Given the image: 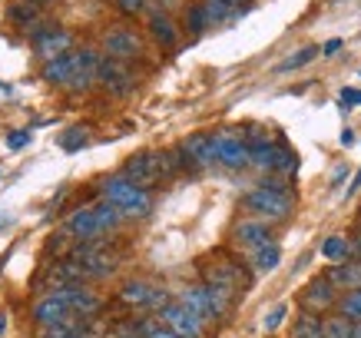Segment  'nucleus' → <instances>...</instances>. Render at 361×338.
<instances>
[{
    "instance_id": "nucleus-9",
    "label": "nucleus",
    "mask_w": 361,
    "mask_h": 338,
    "mask_svg": "<svg viewBox=\"0 0 361 338\" xmlns=\"http://www.w3.org/2000/svg\"><path fill=\"white\" fill-rule=\"evenodd\" d=\"M123 176L130 179V183L142 186V189H153L163 176V166H159V153H149V150H142V153H133L123 166Z\"/></svg>"
},
{
    "instance_id": "nucleus-19",
    "label": "nucleus",
    "mask_w": 361,
    "mask_h": 338,
    "mask_svg": "<svg viewBox=\"0 0 361 338\" xmlns=\"http://www.w3.org/2000/svg\"><path fill=\"white\" fill-rule=\"evenodd\" d=\"M73 66H77V50H70V54L44 64V73H40V77H44L47 83H60V87H66L70 77H73Z\"/></svg>"
},
{
    "instance_id": "nucleus-28",
    "label": "nucleus",
    "mask_w": 361,
    "mask_h": 338,
    "mask_svg": "<svg viewBox=\"0 0 361 338\" xmlns=\"http://www.w3.org/2000/svg\"><path fill=\"white\" fill-rule=\"evenodd\" d=\"M272 173H282V176H295L298 173V156L285 146V143H279V153H275V169Z\"/></svg>"
},
{
    "instance_id": "nucleus-18",
    "label": "nucleus",
    "mask_w": 361,
    "mask_h": 338,
    "mask_svg": "<svg viewBox=\"0 0 361 338\" xmlns=\"http://www.w3.org/2000/svg\"><path fill=\"white\" fill-rule=\"evenodd\" d=\"M40 338H99V328L93 325V318H73V322H63V325L44 328Z\"/></svg>"
},
{
    "instance_id": "nucleus-3",
    "label": "nucleus",
    "mask_w": 361,
    "mask_h": 338,
    "mask_svg": "<svg viewBox=\"0 0 361 338\" xmlns=\"http://www.w3.org/2000/svg\"><path fill=\"white\" fill-rule=\"evenodd\" d=\"M99 196H103V203L120 209L126 219H142V216H149V209H153L149 189L130 183L126 176H110L106 183L99 186Z\"/></svg>"
},
{
    "instance_id": "nucleus-38",
    "label": "nucleus",
    "mask_w": 361,
    "mask_h": 338,
    "mask_svg": "<svg viewBox=\"0 0 361 338\" xmlns=\"http://www.w3.org/2000/svg\"><path fill=\"white\" fill-rule=\"evenodd\" d=\"M351 252L361 259V226H358V232H355V239H351Z\"/></svg>"
},
{
    "instance_id": "nucleus-8",
    "label": "nucleus",
    "mask_w": 361,
    "mask_h": 338,
    "mask_svg": "<svg viewBox=\"0 0 361 338\" xmlns=\"http://www.w3.org/2000/svg\"><path fill=\"white\" fill-rule=\"evenodd\" d=\"M159 322H163L169 332H176L179 338H206V322L199 315H192L183 302H169V306L159 312Z\"/></svg>"
},
{
    "instance_id": "nucleus-6",
    "label": "nucleus",
    "mask_w": 361,
    "mask_h": 338,
    "mask_svg": "<svg viewBox=\"0 0 361 338\" xmlns=\"http://www.w3.org/2000/svg\"><path fill=\"white\" fill-rule=\"evenodd\" d=\"M120 302L126 308H140V312H163L169 306V295H166V289H159L153 282L133 279L120 289Z\"/></svg>"
},
{
    "instance_id": "nucleus-44",
    "label": "nucleus",
    "mask_w": 361,
    "mask_h": 338,
    "mask_svg": "<svg viewBox=\"0 0 361 338\" xmlns=\"http://www.w3.org/2000/svg\"><path fill=\"white\" fill-rule=\"evenodd\" d=\"M355 338H361V322H355Z\"/></svg>"
},
{
    "instance_id": "nucleus-22",
    "label": "nucleus",
    "mask_w": 361,
    "mask_h": 338,
    "mask_svg": "<svg viewBox=\"0 0 361 338\" xmlns=\"http://www.w3.org/2000/svg\"><path fill=\"white\" fill-rule=\"evenodd\" d=\"M292 338H325V318L302 312L295 318V325H292Z\"/></svg>"
},
{
    "instance_id": "nucleus-13",
    "label": "nucleus",
    "mask_w": 361,
    "mask_h": 338,
    "mask_svg": "<svg viewBox=\"0 0 361 338\" xmlns=\"http://www.w3.org/2000/svg\"><path fill=\"white\" fill-rule=\"evenodd\" d=\"M232 242L239 246V249H245L249 255H255L259 249H265L272 239V226L269 222H262V219H242L239 226L232 229Z\"/></svg>"
},
{
    "instance_id": "nucleus-2",
    "label": "nucleus",
    "mask_w": 361,
    "mask_h": 338,
    "mask_svg": "<svg viewBox=\"0 0 361 338\" xmlns=\"http://www.w3.org/2000/svg\"><path fill=\"white\" fill-rule=\"evenodd\" d=\"M123 219L126 216H123L116 206H110V203H97V206L70 212V216H66V232L80 242H93V239H99V236L113 232Z\"/></svg>"
},
{
    "instance_id": "nucleus-43",
    "label": "nucleus",
    "mask_w": 361,
    "mask_h": 338,
    "mask_svg": "<svg viewBox=\"0 0 361 338\" xmlns=\"http://www.w3.org/2000/svg\"><path fill=\"white\" fill-rule=\"evenodd\" d=\"M33 7H47V4H50V0H30Z\"/></svg>"
},
{
    "instance_id": "nucleus-25",
    "label": "nucleus",
    "mask_w": 361,
    "mask_h": 338,
    "mask_svg": "<svg viewBox=\"0 0 361 338\" xmlns=\"http://www.w3.org/2000/svg\"><path fill=\"white\" fill-rule=\"evenodd\" d=\"M318 54H322V47H302V50H295L288 60H282V64H279V73H292V70H298V66L312 64Z\"/></svg>"
},
{
    "instance_id": "nucleus-7",
    "label": "nucleus",
    "mask_w": 361,
    "mask_h": 338,
    "mask_svg": "<svg viewBox=\"0 0 361 338\" xmlns=\"http://www.w3.org/2000/svg\"><path fill=\"white\" fill-rule=\"evenodd\" d=\"M99 44H103V54L110 56V60H120V64H133L142 54L140 33L130 30V27H110V30H103Z\"/></svg>"
},
{
    "instance_id": "nucleus-30",
    "label": "nucleus",
    "mask_w": 361,
    "mask_h": 338,
    "mask_svg": "<svg viewBox=\"0 0 361 338\" xmlns=\"http://www.w3.org/2000/svg\"><path fill=\"white\" fill-rule=\"evenodd\" d=\"M87 136H90V130L73 126V130H66L63 136H60V146H63L66 153H77V150H83V146H87Z\"/></svg>"
},
{
    "instance_id": "nucleus-41",
    "label": "nucleus",
    "mask_w": 361,
    "mask_h": 338,
    "mask_svg": "<svg viewBox=\"0 0 361 338\" xmlns=\"http://www.w3.org/2000/svg\"><path fill=\"white\" fill-rule=\"evenodd\" d=\"M351 143H355V133L345 130V133H341V146H351Z\"/></svg>"
},
{
    "instance_id": "nucleus-23",
    "label": "nucleus",
    "mask_w": 361,
    "mask_h": 338,
    "mask_svg": "<svg viewBox=\"0 0 361 338\" xmlns=\"http://www.w3.org/2000/svg\"><path fill=\"white\" fill-rule=\"evenodd\" d=\"M279 262H282V246H279V242H269L265 249H259L252 255V269H255V272H272V269H279Z\"/></svg>"
},
{
    "instance_id": "nucleus-15",
    "label": "nucleus",
    "mask_w": 361,
    "mask_h": 338,
    "mask_svg": "<svg viewBox=\"0 0 361 338\" xmlns=\"http://www.w3.org/2000/svg\"><path fill=\"white\" fill-rule=\"evenodd\" d=\"M179 150L186 156L189 169H206V166L216 163V136H209V133H196V136L183 140Z\"/></svg>"
},
{
    "instance_id": "nucleus-26",
    "label": "nucleus",
    "mask_w": 361,
    "mask_h": 338,
    "mask_svg": "<svg viewBox=\"0 0 361 338\" xmlns=\"http://www.w3.org/2000/svg\"><path fill=\"white\" fill-rule=\"evenodd\" d=\"M338 315L351 318V322H361V289L341 292V298H338Z\"/></svg>"
},
{
    "instance_id": "nucleus-32",
    "label": "nucleus",
    "mask_w": 361,
    "mask_h": 338,
    "mask_svg": "<svg viewBox=\"0 0 361 338\" xmlns=\"http://www.w3.org/2000/svg\"><path fill=\"white\" fill-rule=\"evenodd\" d=\"M285 315H288V306H285V302H279V306H275L272 312L265 315V322H262V325H265V332H275V328H279V325H282V322H285Z\"/></svg>"
},
{
    "instance_id": "nucleus-27",
    "label": "nucleus",
    "mask_w": 361,
    "mask_h": 338,
    "mask_svg": "<svg viewBox=\"0 0 361 338\" xmlns=\"http://www.w3.org/2000/svg\"><path fill=\"white\" fill-rule=\"evenodd\" d=\"M325 338H355V322L345 315L325 318Z\"/></svg>"
},
{
    "instance_id": "nucleus-31",
    "label": "nucleus",
    "mask_w": 361,
    "mask_h": 338,
    "mask_svg": "<svg viewBox=\"0 0 361 338\" xmlns=\"http://www.w3.org/2000/svg\"><path fill=\"white\" fill-rule=\"evenodd\" d=\"M140 328H142V335H146V338H179L176 332H169L159 318H142Z\"/></svg>"
},
{
    "instance_id": "nucleus-16",
    "label": "nucleus",
    "mask_w": 361,
    "mask_h": 338,
    "mask_svg": "<svg viewBox=\"0 0 361 338\" xmlns=\"http://www.w3.org/2000/svg\"><path fill=\"white\" fill-rule=\"evenodd\" d=\"M179 302H183L192 315L202 318L206 325H219V312H216V306H212V295H209L206 285H189V289H183Z\"/></svg>"
},
{
    "instance_id": "nucleus-37",
    "label": "nucleus",
    "mask_w": 361,
    "mask_h": 338,
    "mask_svg": "<svg viewBox=\"0 0 361 338\" xmlns=\"http://www.w3.org/2000/svg\"><path fill=\"white\" fill-rule=\"evenodd\" d=\"M341 47H345V44H341V40H329V44L322 47V54H325V56H331V54H338Z\"/></svg>"
},
{
    "instance_id": "nucleus-12",
    "label": "nucleus",
    "mask_w": 361,
    "mask_h": 338,
    "mask_svg": "<svg viewBox=\"0 0 361 338\" xmlns=\"http://www.w3.org/2000/svg\"><path fill=\"white\" fill-rule=\"evenodd\" d=\"M216 163L226 169H245L252 166V146L232 133H219L216 136Z\"/></svg>"
},
{
    "instance_id": "nucleus-24",
    "label": "nucleus",
    "mask_w": 361,
    "mask_h": 338,
    "mask_svg": "<svg viewBox=\"0 0 361 338\" xmlns=\"http://www.w3.org/2000/svg\"><path fill=\"white\" fill-rule=\"evenodd\" d=\"M322 255L329 262H335V265H341L351 255V242L345 236H329V239L322 242Z\"/></svg>"
},
{
    "instance_id": "nucleus-11",
    "label": "nucleus",
    "mask_w": 361,
    "mask_h": 338,
    "mask_svg": "<svg viewBox=\"0 0 361 338\" xmlns=\"http://www.w3.org/2000/svg\"><path fill=\"white\" fill-rule=\"evenodd\" d=\"M33 322L40 328H50V325H63V322H73V312L66 306V295L63 289H54L50 295H44L37 306H33Z\"/></svg>"
},
{
    "instance_id": "nucleus-40",
    "label": "nucleus",
    "mask_w": 361,
    "mask_h": 338,
    "mask_svg": "<svg viewBox=\"0 0 361 338\" xmlns=\"http://www.w3.org/2000/svg\"><path fill=\"white\" fill-rule=\"evenodd\" d=\"M345 176H348V169H345V166H338V169H335V176H331V186H338Z\"/></svg>"
},
{
    "instance_id": "nucleus-42",
    "label": "nucleus",
    "mask_w": 361,
    "mask_h": 338,
    "mask_svg": "<svg viewBox=\"0 0 361 338\" xmlns=\"http://www.w3.org/2000/svg\"><path fill=\"white\" fill-rule=\"evenodd\" d=\"M7 332V315H0V335Z\"/></svg>"
},
{
    "instance_id": "nucleus-36",
    "label": "nucleus",
    "mask_w": 361,
    "mask_h": 338,
    "mask_svg": "<svg viewBox=\"0 0 361 338\" xmlns=\"http://www.w3.org/2000/svg\"><path fill=\"white\" fill-rule=\"evenodd\" d=\"M27 143H30V130H13L11 136H7V146H11V150H23Z\"/></svg>"
},
{
    "instance_id": "nucleus-33",
    "label": "nucleus",
    "mask_w": 361,
    "mask_h": 338,
    "mask_svg": "<svg viewBox=\"0 0 361 338\" xmlns=\"http://www.w3.org/2000/svg\"><path fill=\"white\" fill-rule=\"evenodd\" d=\"M11 20L23 23V27L30 30V20H33V4H13V7H11Z\"/></svg>"
},
{
    "instance_id": "nucleus-21",
    "label": "nucleus",
    "mask_w": 361,
    "mask_h": 338,
    "mask_svg": "<svg viewBox=\"0 0 361 338\" xmlns=\"http://www.w3.org/2000/svg\"><path fill=\"white\" fill-rule=\"evenodd\" d=\"M209 13V27L212 23H229L245 11V0H202Z\"/></svg>"
},
{
    "instance_id": "nucleus-4",
    "label": "nucleus",
    "mask_w": 361,
    "mask_h": 338,
    "mask_svg": "<svg viewBox=\"0 0 361 338\" xmlns=\"http://www.w3.org/2000/svg\"><path fill=\"white\" fill-rule=\"evenodd\" d=\"M202 285H219V289H229V292H245L252 285V275L245 269V262L235 259L232 252L219 249L202 262Z\"/></svg>"
},
{
    "instance_id": "nucleus-20",
    "label": "nucleus",
    "mask_w": 361,
    "mask_h": 338,
    "mask_svg": "<svg viewBox=\"0 0 361 338\" xmlns=\"http://www.w3.org/2000/svg\"><path fill=\"white\" fill-rule=\"evenodd\" d=\"M149 37H153L163 50H173V47L179 44V30H176L173 17H166V13H153V17H149Z\"/></svg>"
},
{
    "instance_id": "nucleus-10",
    "label": "nucleus",
    "mask_w": 361,
    "mask_h": 338,
    "mask_svg": "<svg viewBox=\"0 0 361 338\" xmlns=\"http://www.w3.org/2000/svg\"><path fill=\"white\" fill-rule=\"evenodd\" d=\"M33 50L44 64H50V60L73 50V37L63 27H40V30H33Z\"/></svg>"
},
{
    "instance_id": "nucleus-17",
    "label": "nucleus",
    "mask_w": 361,
    "mask_h": 338,
    "mask_svg": "<svg viewBox=\"0 0 361 338\" xmlns=\"http://www.w3.org/2000/svg\"><path fill=\"white\" fill-rule=\"evenodd\" d=\"M99 64H103V56L97 50H77V66H73V77L66 87L70 90H87L99 73Z\"/></svg>"
},
{
    "instance_id": "nucleus-45",
    "label": "nucleus",
    "mask_w": 361,
    "mask_h": 338,
    "mask_svg": "<svg viewBox=\"0 0 361 338\" xmlns=\"http://www.w3.org/2000/svg\"><path fill=\"white\" fill-rule=\"evenodd\" d=\"M0 226H7V212H0Z\"/></svg>"
},
{
    "instance_id": "nucleus-14",
    "label": "nucleus",
    "mask_w": 361,
    "mask_h": 338,
    "mask_svg": "<svg viewBox=\"0 0 361 338\" xmlns=\"http://www.w3.org/2000/svg\"><path fill=\"white\" fill-rule=\"evenodd\" d=\"M97 80L103 83V90H110L113 97H126V93L136 87V80H133V73L126 70V64H120V60H110V56H103Z\"/></svg>"
},
{
    "instance_id": "nucleus-5",
    "label": "nucleus",
    "mask_w": 361,
    "mask_h": 338,
    "mask_svg": "<svg viewBox=\"0 0 361 338\" xmlns=\"http://www.w3.org/2000/svg\"><path fill=\"white\" fill-rule=\"evenodd\" d=\"M338 289L331 285L329 275H315L312 282L298 292V306L305 315H318V318H329L331 308H338Z\"/></svg>"
},
{
    "instance_id": "nucleus-34",
    "label": "nucleus",
    "mask_w": 361,
    "mask_h": 338,
    "mask_svg": "<svg viewBox=\"0 0 361 338\" xmlns=\"http://www.w3.org/2000/svg\"><path fill=\"white\" fill-rule=\"evenodd\" d=\"M113 7H116L123 17H136V13H142L146 0H113Z\"/></svg>"
},
{
    "instance_id": "nucleus-39",
    "label": "nucleus",
    "mask_w": 361,
    "mask_h": 338,
    "mask_svg": "<svg viewBox=\"0 0 361 338\" xmlns=\"http://www.w3.org/2000/svg\"><path fill=\"white\" fill-rule=\"evenodd\" d=\"M358 189H361V169H358V173H355V179H351V186H348V196H355Z\"/></svg>"
},
{
    "instance_id": "nucleus-29",
    "label": "nucleus",
    "mask_w": 361,
    "mask_h": 338,
    "mask_svg": "<svg viewBox=\"0 0 361 338\" xmlns=\"http://www.w3.org/2000/svg\"><path fill=\"white\" fill-rule=\"evenodd\" d=\"M209 27V13H206V4H192L186 11V30L192 33V37H199V33Z\"/></svg>"
},
{
    "instance_id": "nucleus-35",
    "label": "nucleus",
    "mask_w": 361,
    "mask_h": 338,
    "mask_svg": "<svg viewBox=\"0 0 361 338\" xmlns=\"http://www.w3.org/2000/svg\"><path fill=\"white\" fill-rule=\"evenodd\" d=\"M338 99H341V107H361V90L345 87V90L338 93Z\"/></svg>"
},
{
    "instance_id": "nucleus-1",
    "label": "nucleus",
    "mask_w": 361,
    "mask_h": 338,
    "mask_svg": "<svg viewBox=\"0 0 361 338\" xmlns=\"http://www.w3.org/2000/svg\"><path fill=\"white\" fill-rule=\"evenodd\" d=\"M242 209L252 219H262V222H285L295 209V193L282 183H265L255 186L242 196Z\"/></svg>"
}]
</instances>
